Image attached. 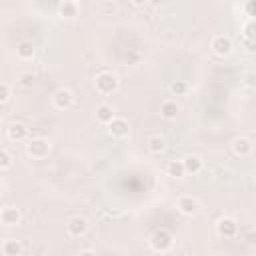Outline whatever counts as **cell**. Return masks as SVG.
Returning a JSON list of instances; mask_svg holds the SVG:
<instances>
[{"label":"cell","instance_id":"cell-1","mask_svg":"<svg viewBox=\"0 0 256 256\" xmlns=\"http://www.w3.org/2000/svg\"><path fill=\"white\" fill-rule=\"evenodd\" d=\"M94 86L100 94H112L118 88V78H116V74L104 70V72H98L94 76Z\"/></svg>","mask_w":256,"mask_h":256},{"label":"cell","instance_id":"cell-2","mask_svg":"<svg viewBox=\"0 0 256 256\" xmlns=\"http://www.w3.org/2000/svg\"><path fill=\"white\" fill-rule=\"evenodd\" d=\"M172 244H174V238H172V234L168 232V230H156L154 234H152V238H150V246H152V250H156V252H168L170 248H172Z\"/></svg>","mask_w":256,"mask_h":256},{"label":"cell","instance_id":"cell-3","mask_svg":"<svg viewBox=\"0 0 256 256\" xmlns=\"http://www.w3.org/2000/svg\"><path fill=\"white\" fill-rule=\"evenodd\" d=\"M26 152H28V156H32V158H44V156H48V152H50V142H48L46 138H32V140L26 144Z\"/></svg>","mask_w":256,"mask_h":256},{"label":"cell","instance_id":"cell-4","mask_svg":"<svg viewBox=\"0 0 256 256\" xmlns=\"http://www.w3.org/2000/svg\"><path fill=\"white\" fill-rule=\"evenodd\" d=\"M176 208H178L184 216H194V214H198L200 204H198V200L192 198V196H180V198L176 200Z\"/></svg>","mask_w":256,"mask_h":256},{"label":"cell","instance_id":"cell-5","mask_svg":"<svg viewBox=\"0 0 256 256\" xmlns=\"http://www.w3.org/2000/svg\"><path fill=\"white\" fill-rule=\"evenodd\" d=\"M66 232H68L70 236H74V238L84 236V234L88 232V220L82 218V216H74L72 220H68V224H66Z\"/></svg>","mask_w":256,"mask_h":256},{"label":"cell","instance_id":"cell-6","mask_svg":"<svg viewBox=\"0 0 256 256\" xmlns=\"http://www.w3.org/2000/svg\"><path fill=\"white\" fill-rule=\"evenodd\" d=\"M72 102H74V94H72L68 88H60V90H56L54 96H52V104H54L58 110H66V108H70Z\"/></svg>","mask_w":256,"mask_h":256},{"label":"cell","instance_id":"cell-7","mask_svg":"<svg viewBox=\"0 0 256 256\" xmlns=\"http://www.w3.org/2000/svg\"><path fill=\"white\" fill-rule=\"evenodd\" d=\"M212 50L216 56H228L232 52V40L224 34H218L212 38Z\"/></svg>","mask_w":256,"mask_h":256},{"label":"cell","instance_id":"cell-8","mask_svg":"<svg viewBox=\"0 0 256 256\" xmlns=\"http://www.w3.org/2000/svg\"><path fill=\"white\" fill-rule=\"evenodd\" d=\"M22 220V212L16 206H4L0 210V222L4 226H16Z\"/></svg>","mask_w":256,"mask_h":256},{"label":"cell","instance_id":"cell-9","mask_svg":"<svg viewBox=\"0 0 256 256\" xmlns=\"http://www.w3.org/2000/svg\"><path fill=\"white\" fill-rule=\"evenodd\" d=\"M128 120L126 118H118V116H114V120L108 124V132H110V136H114V138H124V136H128Z\"/></svg>","mask_w":256,"mask_h":256},{"label":"cell","instance_id":"cell-10","mask_svg":"<svg viewBox=\"0 0 256 256\" xmlns=\"http://www.w3.org/2000/svg\"><path fill=\"white\" fill-rule=\"evenodd\" d=\"M216 230H218V234L224 236V238H234V236L238 234V224H236L232 218H222V220H218Z\"/></svg>","mask_w":256,"mask_h":256},{"label":"cell","instance_id":"cell-11","mask_svg":"<svg viewBox=\"0 0 256 256\" xmlns=\"http://www.w3.org/2000/svg\"><path fill=\"white\" fill-rule=\"evenodd\" d=\"M6 136H8V140H12V142H22V140H26V136H28V128H26L24 124H20V122H14V124H10V126L6 128Z\"/></svg>","mask_w":256,"mask_h":256},{"label":"cell","instance_id":"cell-12","mask_svg":"<svg viewBox=\"0 0 256 256\" xmlns=\"http://www.w3.org/2000/svg\"><path fill=\"white\" fill-rule=\"evenodd\" d=\"M182 166H184V174H198L202 170V158L196 154H188L182 160Z\"/></svg>","mask_w":256,"mask_h":256},{"label":"cell","instance_id":"cell-13","mask_svg":"<svg viewBox=\"0 0 256 256\" xmlns=\"http://www.w3.org/2000/svg\"><path fill=\"white\" fill-rule=\"evenodd\" d=\"M232 150L236 156H250L252 154V142L248 138H236L232 142Z\"/></svg>","mask_w":256,"mask_h":256},{"label":"cell","instance_id":"cell-14","mask_svg":"<svg viewBox=\"0 0 256 256\" xmlns=\"http://www.w3.org/2000/svg\"><path fill=\"white\" fill-rule=\"evenodd\" d=\"M96 120L100 122V124H110L112 120H114V110H112V106H108V104H100V106H96Z\"/></svg>","mask_w":256,"mask_h":256},{"label":"cell","instance_id":"cell-15","mask_svg":"<svg viewBox=\"0 0 256 256\" xmlns=\"http://www.w3.org/2000/svg\"><path fill=\"white\" fill-rule=\"evenodd\" d=\"M160 116L166 120H174L178 116V104L174 100H164L160 106Z\"/></svg>","mask_w":256,"mask_h":256},{"label":"cell","instance_id":"cell-16","mask_svg":"<svg viewBox=\"0 0 256 256\" xmlns=\"http://www.w3.org/2000/svg\"><path fill=\"white\" fill-rule=\"evenodd\" d=\"M2 252L6 256H20L22 254V242L20 240H14V238H8L2 244Z\"/></svg>","mask_w":256,"mask_h":256},{"label":"cell","instance_id":"cell-17","mask_svg":"<svg viewBox=\"0 0 256 256\" xmlns=\"http://www.w3.org/2000/svg\"><path fill=\"white\" fill-rule=\"evenodd\" d=\"M148 150L152 152V154H162L164 150H166V140L162 138V136H150L148 138Z\"/></svg>","mask_w":256,"mask_h":256},{"label":"cell","instance_id":"cell-18","mask_svg":"<svg viewBox=\"0 0 256 256\" xmlns=\"http://www.w3.org/2000/svg\"><path fill=\"white\" fill-rule=\"evenodd\" d=\"M166 172H168V176L182 178V176H184V166H182V160H170V162H168V166H166Z\"/></svg>","mask_w":256,"mask_h":256},{"label":"cell","instance_id":"cell-19","mask_svg":"<svg viewBox=\"0 0 256 256\" xmlns=\"http://www.w3.org/2000/svg\"><path fill=\"white\" fill-rule=\"evenodd\" d=\"M16 52H18V56L22 60H30L34 56V44L32 42H20L18 48H16Z\"/></svg>","mask_w":256,"mask_h":256},{"label":"cell","instance_id":"cell-20","mask_svg":"<svg viewBox=\"0 0 256 256\" xmlns=\"http://www.w3.org/2000/svg\"><path fill=\"white\" fill-rule=\"evenodd\" d=\"M60 10V16H76L78 14V4L76 2H62L58 6Z\"/></svg>","mask_w":256,"mask_h":256},{"label":"cell","instance_id":"cell-21","mask_svg":"<svg viewBox=\"0 0 256 256\" xmlns=\"http://www.w3.org/2000/svg\"><path fill=\"white\" fill-rule=\"evenodd\" d=\"M170 92H172L174 96H184V94L188 92V84H186L184 80H176V82L170 84Z\"/></svg>","mask_w":256,"mask_h":256},{"label":"cell","instance_id":"cell-22","mask_svg":"<svg viewBox=\"0 0 256 256\" xmlns=\"http://www.w3.org/2000/svg\"><path fill=\"white\" fill-rule=\"evenodd\" d=\"M12 166V156L6 150H0V170H8Z\"/></svg>","mask_w":256,"mask_h":256},{"label":"cell","instance_id":"cell-23","mask_svg":"<svg viewBox=\"0 0 256 256\" xmlns=\"http://www.w3.org/2000/svg\"><path fill=\"white\" fill-rule=\"evenodd\" d=\"M8 98H10V88H8V84L0 82V104L8 102Z\"/></svg>","mask_w":256,"mask_h":256},{"label":"cell","instance_id":"cell-24","mask_svg":"<svg viewBox=\"0 0 256 256\" xmlns=\"http://www.w3.org/2000/svg\"><path fill=\"white\" fill-rule=\"evenodd\" d=\"M32 80H34V78H32L30 74H24V76H22V84H24V86H30V84H32Z\"/></svg>","mask_w":256,"mask_h":256},{"label":"cell","instance_id":"cell-25","mask_svg":"<svg viewBox=\"0 0 256 256\" xmlns=\"http://www.w3.org/2000/svg\"><path fill=\"white\" fill-rule=\"evenodd\" d=\"M78 256H96V252H92V250H82Z\"/></svg>","mask_w":256,"mask_h":256},{"label":"cell","instance_id":"cell-26","mask_svg":"<svg viewBox=\"0 0 256 256\" xmlns=\"http://www.w3.org/2000/svg\"><path fill=\"white\" fill-rule=\"evenodd\" d=\"M2 188H4V184H2V180H0V192H2Z\"/></svg>","mask_w":256,"mask_h":256},{"label":"cell","instance_id":"cell-27","mask_svg":"<svg viewBox=\"0 0 256 256\" xmlns=\"http://www.w3.org/2000/svg\"><path fill=\"white\" fill-rule=\"evenodd\" d=\"M0 126H2V116H0Z\"/></svg>","mask_w":256,"mask_h":256}]
</instances>
